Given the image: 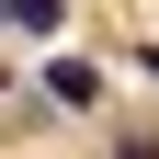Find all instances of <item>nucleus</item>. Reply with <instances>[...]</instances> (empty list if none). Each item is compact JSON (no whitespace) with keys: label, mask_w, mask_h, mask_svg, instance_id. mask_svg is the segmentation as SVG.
Returning <instances> with one entry per match:
<instances>
[{"label":"nucleus","mask_w":159,"mask_h":159,"mask_svg":"<svg viewBox=\"0 0 159 159\" xmlns=\"http://www.w3.org/2000/svg\"><path fill=\"white\" fill-rule=\"evenodd\" d=\"M91 91H102V80H91V57H57V68H46V102H68V114H91Z\"/></svg>","instance_id":"nucleus-1"},{"label":"nucleus","mask_w":159,"mask_h":159,"mask_svg":"<svg viewBox=\"0 0 159 159\" xmlns=\"http://www.w3.org/2000/svg\"><path fill=\"white\" fill-rule=\"evenodd\" d=\"M114 159H159V136H114Z\"/></svg>","instance_id":"nucleus-3"},{"label":"nucleus","mask_w":159,"mask_h":159,"mask_svg":"<svg viewBox=\"0 0 159 159\" xmlns=\"http://www.w3.org/2000/svg\"><path fill=\"white\" fill-rule=\"evenodd\" d=\"M11 23L23 34H57V0H11Z\"/></svg>","instance_id":"nucleus-2"},{"label":"nucleus","mask_w":159,"mask_h":159,"mask_svg":"<svg viewBox=\"0 0 159 159\" xmlns=\"http://www.w3.org/2000/svg\"><path fill=\"white\" fill-rule=\"evenodd\" d=\"M136 68H148V80H159V46H136Z\"/></svg>","instance_id":"nucleus-4"}]
</instances>
